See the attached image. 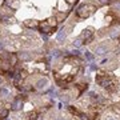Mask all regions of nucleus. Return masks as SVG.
<instances>
[{
  "label": "nucleus",
  "instance_id": "f257e3e1",
  "mask_svg": "<svg viewBox=\"0 0 120 120\" xmlns=\"http://www.w3.org/2000/svg\"><path fill=\"white\" fill-rule=\"evenodd\" d=\"M95 11V7H92V5H82L80 8L76 11V15L79 17H82V19H86V17H88L91 15V13Z\"/></svg>",
  "mask_w": 120,
  "mask_h": 120
},
{
  "label": "nucleus",
  "instance_id": "f03ea898",
  "mask_svg": "<svg viewBox=\"0 0 120 120\" xmlns=\"http://www.w3.org/2000/svg\"><path fill=\"white\" fill-rule=\"evenodd\" d=\"M22 107H23V99H20V98L13 99L12 104H11V108L13 111H19V109H22Z\"/></svg>",
  "mask_w": 120,
  "mask_h": 120
},
{
  "label": "nucleus",
  "instance_id": "7ed1b4c3",
  "mask_svg": "<svg viewBox=\"0 0 120 120\" xmlns=\"http://www.w3.org/2000/svg\"><path fill=\"white\" fill-rule=\"evenodd\" d=\"M17 57L22 60V61H28V60L32 59V55H31V52H27V51H22L17 53Z\"/></svg>",
  "mask_w": 120,
  "mask_h": 120
},
{
  "label": "nucleus",
  "instance_id": "20e7f679",
  "mask_svg": "<svg viewBox=\"0 0 120 120\" xmlns=\"http://www.w3.org/2000/svg\"><path fill=\"white\" fill-rule=\"evenodd\" d=\"M47 86H48V80L45 77H41V79H39L38 82H36V88L38 90H44Z\"/></svg>",
  "mask_w": 120,
  "mask_h": 120
},
{
  "label": "nucleus",
  "instance_id": "39448f33",
  "mask_svg": "<svg viewBox=\"0 0 120 120\" xmlns=\"http://www.w3.org/2000/svg\"><path fill=\"white\" fill-rule=\"evenodd\" d=\"M9 57H11V53H8V52H4V51L0 52V59L3 60V61H9Z\"/></svg>",
  "mask_w": 120,
  "mask_h": 120
},
{
  "label": "nucleus",
  "instance_id": "423d86ee",
  "mask_svg": "<svg viewBox=\"0 0 120 120\" xmlns=\"http://www.w3.org/2000/svg\"><path fill=\"white\" fill-rule=\"evenodd\" d=\"M95 52H96V55L98 56H103L104 53H107V48L105 47H98Z\"/></svg>",
  "mask_w": 120,
  "mask_h": 120
},
{
  "label": "nucleus",
  "instance_id": "0eeeda50",
  "mask_svg": "<svg viewBox=\"0 0 120 120\" xmlns=\"http://www.w3.org/2000/svg\"><path fill=\"white\" fill-rule=\"evenodd\" d=\"M65 36H67V35H65V31L64 30L59 31V34H57V40H59V41H63V40L65 39Z\"/></svg>",
  "mask_w": 120,
  "mask_h": 120
},
{
  "label": "nucleus",
  "instance_id": "6e6552de",
  "mask_svg": "<svg viewBox=\"0 0 120 120\" xmlns=\"http://www.w3.org/2000/svg\"><path fill=\"white\" fill-rule=\"evenodd\" d=\"M26 26L35 28V27L38 26V22H36V20H26Z\"/></svg>",
  "mask_w": 120,
  "mask_h": 120
},
{
  "label": "nucleus",
  "instance_id": "1a4fd4ad",
  "mask_svg": "<svg viewBox=\"0 0 120 120\" xmlns=\"http://www.w3.org/2000/svg\"><path fill=\"white\" fill-rule=\"evenodd\" d=\"M7 116H8V109L3 108V109L0 111V120H1V119H5Z\"/></svg>",
  "mask_w": 120,
  "mask_h": 120
},
{
  "label": "nucleus",
  "instance_id": "9d476101",
  "mask_svg": "<svg viewBox=\"0 0 120 120\" xmlns=\"http://www.w3.org/2000/svg\"><path fill=\"white\" fill-rule=\"evenodd\" d=\"M82 41H83V39L79 36V38H77L76 40L73 41V45H75V47H80V45H82Z\"/></svg>",
  "mask_w": 120,
  "mask_h": 120
},
{
  "label": "nucleus",
  "instance_id": "9b49d317",
  "mask_svg": "<svg viewBox=\"0 0 120 120\" xmlns=\"http://www.w3.org/2000/svg\"><path fill=\"white\" fill-rule=\"evenodd\" d=\"M7 96H8V91L5 88H1L0 90V98H7Z\"/></svg>",
  "mask_w": 120,
  "mask_h": 120
},
{
  "label": "nucleus",
  "instance_id": "f8f14e48",
  "mask_svg": "<svg viewBox=\"0 0 120 120\" xmlns=\"http://www.w3.org/2000/svg\"><path fill=\"white\" fill-rule=\"evenodd\" d=\"M69 100H71V96H69L68 94H65V95H61V101H65V103H68Z\"/></svg>",
  "mask_w": 120,
  "mask_h": 120
},
{
  "label": "nucleus",
  "instance_id": "ddd939ff",
  "mask_svg": "<svg viewBox=\"0 0 120 120\" xmlns=\"http://www.w3.org/2000/svg\"><path fill=\"white\" fill-rule=\"evenodd\" d=\"M68 109H69V112H71V113H73V115H80V112L77 111L76 108H73V107H68Z\"/></svg>",
  "mask_w": 120,
  "mask_h": 120
},
{
  "label": "nucleus",
  "instance_id": "4468645a",
  "mask_svg": "<svg viewBox=\"0 0 120 120\" xmlns=\"http://www.w3.org/2000/svg\"><path fill=\"white\" fill-rule=\"evenodd\" d=\"M79 117H80L82 120H91L90 117H88V115H86V113H82V112H80V115H79Z\"/></svg>",
  "mask_w": 120,
  "mask_h": 120
},
{
  "label": "nucleus",
  "instance_id": "2eb2a0df",
  "mask_svg": "<svg viewBox=\"0 0 120 120\" xmlns=\"http://www.w3.org/2000/svg\"><path fill=\"white\" fill-rule=\"evenodd\" d=\"M30 120H38V113L36 112H32L30 115Z\"/></svg>",
  "mask_w": 120,
  "mask_h": 120
},
{
  "label": "nucleus",
  "instance_id": "dca6fc26",
  "mask_svg": "<svg viewBox=\"0 0 120 120\" xmlns=\"http://www.w3.org/2000/svg\"><path fill=\"white\" fill-rule=\"evenodd\" d=\"M86 59L87 60H94V55L91 52H86Z\"/></svg>",
  "mask_w": 120,
  "mask_h": 120
},
{
  "label": "nucleus",
  "instance_id": "f3484780",
  "mask_svg": "<svg viewBox=\"0 0 120 120\" xmlns=\"http://www.w3.org/2000/svg\"><path fill=\"white\" fill-rule=\"evenodd\" d=\"M101 4H105V3H109V0H100Z\"/></svg>",
  "mask_w": 120,
  "mask_h": 120
},
{
  "label": "nucleus",
  "instance_id": "a211bd4d",
  "mask_svg": "<svg viewBox=\"0 0 120 120\" xmlns=\"http://www.w3.org/2000/svg\"><path fill=\"white\" fill-rule=\"evenodd\" d=\"M3 84V77H0V86Z\"/></svg>",
  "mask_w": 120,
  "mask_h": 120
}]
</instances>
